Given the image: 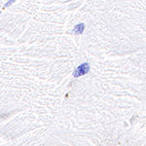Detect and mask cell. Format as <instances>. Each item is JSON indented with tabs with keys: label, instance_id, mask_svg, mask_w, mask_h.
Wrapping results in <instances>:
<instances>
[{
	"label": "cell",
	"instance_id": "4",
	"mask_svg": "<svg viewBox=\"0 0 146 146\" xmlns=\"http://www.w3.org/2000/svg\"><path fill=\"white\" fill-rule=\"evenodd\" d=\"M0 14H1V11H0Z\"/></svg>",
	"mask_w": 146,
	"mask_h": 146
},
{
	"label": "cell",
	"instance_id": "2",
	"mask_svg": "<svg viewBox=\"0 0 146 146\" xmlns=\"http://www.w3.org/2000/svg\"><path fill=\"white\" fill-rule=\"evenodd\" d=\"M84 30H85V25L84 23H79V25H77L76 27H74L73 31L76 34H81L84 32Z\"/></svg>",
	"mask_w": 146,
	"mask_h": 146
},
{
	"label": "cell",
	"instance_id": "3",
	"mask_svg": "<svg viewBox=\"0 0 146 146\" xmlns=\"http://www.w3.org/2000/svg\"><path fill=\"white\" fill-rule=\"evenodd\" d=\"M16 0H9L8 2H7V3L5 4V5H4V8H7V7H9V6H11L12 4L14 3V2H15Z\"/></svg>",
	"mask_w": 146,
	"mask_h": 146
},
{
	"label": "cell",
	"instance_id": "1",
	"mask_svg": "<svg viewBox=\"0 0 146 146\" xmlns=\"http://www.w3.org/2000/svg\"><path fill=\"white\" fill-rule=\"evenodd\" d=\"M89 71H90V64L87 62H84V63H82V64H80L79 66L74 70L73 76H74L75 78H78V77H81V76H83V75L87 74Z\"/></svg>",
	"mask_w": 146,
	"mask_h": 146
}]
</instances>
